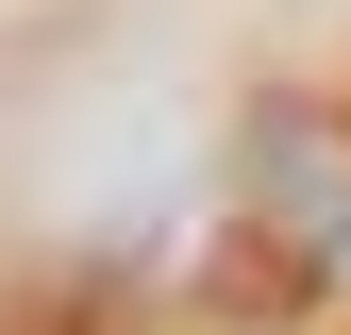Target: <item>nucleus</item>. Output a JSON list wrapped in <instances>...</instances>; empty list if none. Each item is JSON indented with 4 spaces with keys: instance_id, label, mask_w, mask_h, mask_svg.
Masks as SVG:
<instances>
[{
    "instance_id": "1",
    "label": "nucleus",
    "mask_w": 351,
    "mask_h": 335,
    "mask_svg": "<svg viewBox=\"0 0 351 335\" xmlns=\"http://www.w3.org/2000/svg\"><path fill=\"white\" fill-rule=\"evenodd\" d=\"M234 235L285 285H351V117L335 101H251L234 117Z\"/></svg>"
}]
</instances>
